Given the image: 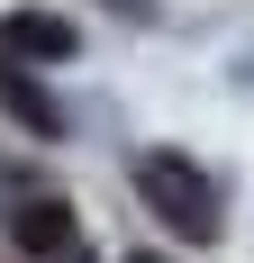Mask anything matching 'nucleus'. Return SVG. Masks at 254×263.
Instances as JSON below:
<instances>
[{
	"label": "nucleus",
	"mask_w": 254,
	"mask_h": 263,
	"mask_svg": "<svg viewBox=\"0 0 254 263\" xmlns=\"http://www.w3.org/2000/svg\"><path fill=\"white\" fill-rule=\"evenodd\" d=\"M136 191H146V209L164 218V227H182L191 245L218 236V200H209V173H200V163H182V155H146V163H136Z\"/></svg>",
	"instance_id": "1"
},
{
	"label": "nucleus",
	"mask_w": 254,
	"mask_h": 263,
	"mask_svg": "<svg viewBox=\"0 0 254 263\" xmlns=\"http://www.w3.org/2000/svg\"><path fill=\"white\" fill-rule=\"evenodd\" d=\"M82 36H73V18H55V9H9L0 18V54H19V64H64Z\"/></svg>",
	"instance_id": "2"
},
{
	"label": "nucleus",
	"mask_w": 254,
	"mask_h": 263,
	"mask_svg": "<svg viewBox=\"0 0 254 263\" xmlns=\"http://www.w3.org/2000/svg\"><path fill=\"white\" fill-rule=\"evenodd\" d=\"M19 245H27V254H64V245H73V209H64L55 191L27 200V209H19Z\"/></svg>",
	"instance_id": "3"
},
{
	"label": "nucleus",
	"mask_w": 254,
	"mask_h": 263,
	"mask_svg": "<svg viewBox=\"0 0 254 263\" xmlns=\"http://www.w3.org/2000/svg\"><path fill=\"white\" fill-rule=\"evenodd\" d=\"M0 100L19 109V118H27V127H37V136H64V127H55V109L37 100V82H27V73H9V64H0Z\"/></svg>",
	"instance_id": "4"
},
{
	"label": "nucleus",
	"mask_w": 254,
	"mask_h": 263,
	"mask_svg": "<svg viewBox=\"0 0 254 263\" xmlns=\"http://www.w3.org/2000/svg\"><path fill=\"white\" fill-rule=\"evenodd\" d=\"M136 263H146V254H136Z\"/></svg>",
	"instance_id": "5"
}]
</instances>
